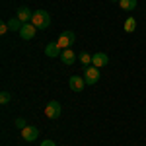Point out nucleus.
Masks as SVG:
<instances>
[{"label": "nucleus", "mask_w": 146, "mask_h": 146, "mask_svg": "<svg viewBox=\"0 0 146 146\" xmlns=\"http://www.w3.org/2000/svg\"><path fill=\"white\" fill-rule=\"evenodd\" d=\"M107 62H109V56L105 55V53H96V55L92 56V64H94V66H98V68L105 66Z\"/></svg>", "instance_id": "6e6552de"}, {"label": "nucleus", "mask_w": 146, "mask_h": 146, "mask_svg": "<svg viewBox=\"0 0 146 146\" xmlns=\"http://www.w3.org/2000/svg\"><path fill=\"white\" fill-rule=\"evenodd\" d=\"M60 113H62V107L58 101H49L45 105V117H49V119H58Z\"/></svg>", "instance_id": "20e7f679"}, {"label": "nucleus", "mask_w": 146, "mask_h": 146, "mask_svg": "<svg viewBox=\"0 0 146 146\" xmlns=\"http://www.w3.org/2000/svg\"><path fill=\"white\" fill-rule=\"evenodd\" d=\"M10 100H12V96L8 92H2V94H0V103H8Z\"/></svg>", "instance_id": "dca6fc26"}, {"label": "nucleus", "mask_w": 146, "mask_h": 146, "mask_svg": "<svg viewBox=\"0 0 146 146\" xmlns=\"http://www.w3.org/2000/svg\"><path fill=\"white\" fill-rule=\"evenodd\" d=\"M41 146H56V144L53 142V140H43V142H41Z\"/></svg>", "instance_id": "6ab92c4d"}, {"label": "nucleus", "mask_w": 146, "mask_h": 146, "mask_svg": "<svg viewBox=\"0 0 146 146\" xmlns=\"http://www.w3.org/2000/svg\"><path fill=\"white\" fill-rule=\"evenodd\" d=\"M68 84H70V90H74V92H82L86 88V80L82 76H70Z\"/></svg>", "instance_id": "423d86ee"}, {"label": "nucleus", "mask_w": 146, "mask_h": 146, "mask_svg": "<svg viewBox=\"0 0 146 146\" xmlns=\"http://www.w3.org/2000/svg\"><path fill=\"white\" fill-rule=\"evenodd\" d=\"M119 4H121V8L127 10V12L136 10V0H119Z\"/></svg>", "instance_id": "ddd939ff"}, {"label": "nucleus", "mask_w": 146, "mask_h": 146, "mask_svg": "<svg viewBox=\"0 0 146 146\" xmlns=\"http://www.w3.org/2000/svg\"><path fill=\"white\" fill-rule=\"evenodd\" d=\"M35 31H37V27H35L33 23H23L22 29H20V37H22L23 41H29V39H33L35 37Z\"/></svg>", "instance_id": "39448f33"}, {"label": "nucleus", "mask_w": 146, "mask_h": 146, "mask_svg": "<svg viewBox=\"0 0 146 146\" xmlns=\"http://www.w3.org/2000/svg\"><path fill=\"white\" fill-rule=\"evenodd\" d=\"M111 2H119V0H111Z\"/></svg>", "instance_id": "aec40b11"}, {"label": "nucleus", "mask_w": 146, "mask_h": 146, "mask_svg": "<svg viewBox=\"0 0 146 146\" xmlns=\"http://www.w3.org/2000/svg\"><path fill=\"white\" fill-rule=\"evenodd\" d=\"M8 29H10V27H8V23H2V25H0V33H2V35L6 33Z\"/></svg>", "instance_id": "a211bd4d"}, {"label": "nucleus", "mask_w": 146, "mask_h": 146, "mask_svg": "<svg viewBox=\"0 0 146 146\" xmlns=\"http://www.w3.org/2000/svg\"><path fill=\"white\" fill-rule=\"evenodd\" d=\"M76 41V35H74V31H70V29H66V31H62V33L58 35V39H56V45L60 47L62 51L64 49H70V45Z\"/></svg>", "instance_id": "f03ea898"}, {"label": "nucleus", "mask_w": 146, "mask_h": 146, "mask_svg": "<svg viewBox=\"0 0 146 146\" xmlns=\"http://www.w3.org/2000/svg\"><path fill=\"white\" fill-rule=\"evenodd\" d=\"M92 56H94V55H88V53H80V55H78V60L82 62V64H84V66H90V64H92Z\"/></svg>", "instance_id": "2eb2a0df"}, {"label": "nucleus", "mask_w": 146, "mask_h": 146, "mask_svg": "<svg viewBox=\"0 0 146 146\" xmlns=\"http://www.w3.org/2000/svg\"><path fill=\"white\" fill-rule=\"evenodd\" d=\"M22 136L23 140H27V142H33L35 138L39 136V131H37V127H25V129H22Z\"/></svg>", "instance_id": "0eeeda50"}, {"label": "nucleus", "mask_w": 146, "mask_h": 146, "mask_svg": "<svg viewBox=\"0 0 146 146\" xmlns=\"http://www.w3.org/2000/svg\"><path fill=\"white\" fill-rule=\"evenodd\" d=\"M6 23H8V27H10L12 31H18V33H20V29H22V25H23V22L20 18H10Z\"/></svg>", "instance_id": "f8f14e48"}, {"label": "nucleus", "mask_w": 146, "mask_h": 146, "mask_svg": "<svg viewBox=\"0 0 146 146\" xmlns=\"http://www.w3.org/2000/svg\"><path fill=\"white\" fill-rule=\"evenodd\" d=\"M78 56L74 55V51L72 49H64L62 53H60V60L64 62V64H74V60H76Z\"/></svg>", "instance_id": "9d476101"}, {"label": "nucleus", "mask_w": 146, "mask_h": 146, "mask_svg": "<svg viewBox=\"0 0 146 146\" xmlns=\"http://www.w3.org/2000/svg\"><path fill=\"white\" fill-rule=\"evenodd\" d=\"M136 29V20L135 18H127V22H125V31L127 33H133Z\"/></svg>", "instance_id": "4468645a"}, {"label": "nucleus", "mask_w": 146, "mask_h": 146, "mask_svg": "<svg viewBox=\"0 0 146 146\" xmlns=\"http://www.w3.org/2000/svg\"><path fill=\"white\" fill-rule=\"evenodd\" d=\"M31 23H33L37 29H47L49 23H51V16H49V12L35 10L33 12V18H31Z\"/></svg>", "instance_id": "f257e3e1"}, {"label": "nucleus", "mask_w": 146, "mask_h": 146, "mask_svg": "<svg viewBox=\"0 0 146 146\" xmlns=\"http://www.w3.org/2000/svg\"><path fill=\"white\" fill-rule=\"evenodd\" d=\"M16 18H20L23 23H29V22H31V18H33V12L29 10V8H25V6H22V8H18Z\"/></svg>", "instance_id": "1a4fd4ad"}, {"label": "nucleus", "mask_w": 146, "mask_h": 146, "mask_svg": "<svg viewBox=\"0 0 146 146\" xmlns=\"http://www.w3.org/2000/svg\"><path fill=\"white\" fill-rule=\"evenodd\" d=\"M84 80H86V84H90L94 86L98 80H100V68L90 64V66H84Z\"/></svg>", "instance_id": "7ed1b4c3"}, {"label": "nucleus", "mask_w": 146, "mask_h": 146, "mask_svg": "<svg viewBox=\"0 0 146 146\" xmlns=\"http://www.w3.org/2000/svg\"><path fill=\"white\" fill-rule=\"evenodd\" d=\"M60 53H62V49L56 45V41L55 43H49V45L45 47V55L47 56H53V58H55V56H60Z\"/></svg>", "instance_id": "9b49d317"}, {"label": "nucleus", "mask_w": 146, "mask_h": 146, "mask_svg": "<svg viewBox=\"0 0 146 146\" xmlns=\"http://www.w3.org/2000/svg\"><path fill=\"white\" fill-rule=\"evenodd\" d=\"M16 127H18L20 131H22V129H25L27 125H25V121H23V119H16Z\"/></svg>", "instance_id": "f3484780"}]
</instances>
